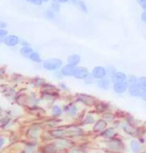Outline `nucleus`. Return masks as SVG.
<instances>
[{
	"instance_id": "f257e3e1",
	"label": "nucleus",
	"mask_w": 146,
	"mask_h": 153,
	"mask_svg": "<svg viewBox=\"0 0 146 153\" xmlns=\"http://www.w3.org/2000/svg\"><path fill=\"white\" fill-rule=\"evenodd\" d=\"M106 148L112 153H123L126 150V145L121 138L116 136L106 141Z\"/></svg>"
},
{
	"instance_id": "f03ea898",
	"label": "nucleus",
	"mask_w": 146,
	"mask_h": 153,
	"mask_svg": "<svg viewBox=\"0 0 146 153\" xmlns=\"http://www.w3.org/2000/svg\"><path fill=\"white\" fill-rule=\"evenodd\" d=\"M74 99H75L76 103L87 106V107H91V106L93 107L95 103L98 101L95 96L87 93H76L75 96H74Z\"/></svg>"
},
{
	"instance_id": "7ed1b4c3",
	"label": "nucleus",
	"mask_w": 146,
	"mask_h": 153,
	"mask_svg": "<svg viewBox=\"0 0 146 153\" xmlns=\"http://www.w3.org/2000/svg\"><path fill=\"white\" fill-rule=\"evenodd\" d=\"M42 66L45 70L55 72L61 69V67L63 66V62L59 58H48L42 62Z\"/></svg>"
},
{
	"instance_id": "20e7f679",
	"label": "nucleus",
	"mask_w": 146,
	"mask_h": 153,
	"mask_svg": "<svg viewBox=\"0 0 146 153\" xmlns=\"http://www.w3.org/2000/svg\"><path fill=\"white\" fill-rule=\"evenodd\" d=\"M65 131H66V137L67 138H79L84 136V130L82 129L81 126L79 125H68L64 126Z\"/></svg>"
},
{
	"instance_id": "39448f33",
	"label": "nucleus",
	"mask_w": 146,
	"mask_h": 153,
	"mask_svg": "<svg viewBox=\"0 0 146 153\" xmlns=\"http://www.w3.org/2000/svg\"><path fill=\"white\" fill-rule=\"evenodd\" d=\"M63 111L64 114H66L68 117L76 118L80 112V107L75 101H74V102H69L67 104H65L63 106Z\"/></svg>"
},
{
	"instance_id": "423d86ee",
	"label": "nucleus",
	"mask_w": 146,
	"mask_h": 153,
	"mask_svg": "<svg viewBox=\"0 0 146 153\" xmlns=\"http://www.w3.org/2000/svg\"><path fill=\"white\" fill-rule=\"evenodd\" d=\"M40 94H44V95H49V96H52L54 98H57L60 95V90L58 87L51 83L46 82L44 84L43 87L40 90Z\"/></svg>"
},
{
	"instance_id": "0eeeda50",
	"label": "nucleus",
	"mask_w": 146,
	"mask_h": 153,
	"mask_svg": "<svg viewBox=\"0 0 146 153\" xmlns=\"http://www.w3.org/2000/svg\"><path fill=\"white\" fill-rule=\"evenodd\" d=\"M54 144L56 145L57 149L59 152H63V151H68L71 147H72V141L70 138L64 137V138H60V139H55L53 140Z\"/></svg>"
},
{
	"instance_id": "6e6552de",
	"label": "nucleus",
	"mask_w": 146,
	"mask_h": 153,
	"mask_svg": "<svg viewBox=\"0 0 146 153\" xmlns=\"http://www.w3.org/2000/svg\"><path fill=\"white\" fill-rule=\"evenodd\" d=\"M91 76L93 77L94 79L96 80H100V79H103V78H106L107 77V71H106V67L104 66H95L92 71H91Z\"/></svg>"
},
{
	"instance_id": "1a4fd4ad",
	"label": "nucleus",
	"mask_w": 146,
	"mask_h": 153,
	"mask_svg": "<svg viewBox=\"0 0 146 153\" xmlns=\"http://www.w3.org/2000/svg\"><path fill=\"white\" fill-rule=\"evenodd\" d=\"M89 75H90V72L86 67H84V66H77V67H75L73 78H75L77 80H83V81H84Z\"/></svg>"
},
{
	"instance_id": "9d476101",
	"label": "nucleus",
	"mask_w": 146,
	"mask_h": 153,
	"mask_svg": "<svg viewBox=\"0 0 146 153\" xmlns=\"http://www.w3.org/2000/svg\"><path fill=\"white\" fill-rule=\"evenodd\" d=\"M94 108V112L97 114H103L107 111H110L111 105L110 103L106 102V101H97L95 103V105L93 106Z\"/></svg>"
},
{
	"instance_id": "9b49d317",
	"label": "nucleus",
	"mask_w": 146,
	"mask_h": 153,
	"mask_svg": "<svg viewBox=\"0 0 146 153\" xmlns=\"http://www.w3.org/2000/svg\"><path fill=\"white\" fill-rule=\"evenodd\" d=\"M41 127L40 126H36L35 124L31 125L28 130L26 132V136L28 137L29 140H37L39 138V136L41 134Z\"/></svg>"
},
{
	"instance_id": "f8f14e48",
	"label": "nucleus",
	"mask_w": 146,
	"mask_h": 153,
	"mask_svg": "<svg viewBox=\"0 0 146 153\" xmlns=\"http://www.w3.org/2000/svg\"><path fill=\"white\" fill-rule=\"evenodd\" d=\"M48 134L51 139H60V138H64L66 137V131H65V128L63 126L57 127V128L54 129H50L48 131Z\"/></svg>"
},
{
	"instance_id": "ddd939ff",
	"label": "nucleus",
	"mask_w": 146,
	"mask_h": 153,
	"mask_svg": "<svg viewBox=\"0 0 146 153\" xmlns=\"http://www.w3.org/2000/svg\"><path fill=\"white\" fill-rule=\"evenodd\" d=\"M99 136L104 140H110V139H113L114 137L117 136V129L115 128L114 126H109L107 127L106 129H104L101 133L99 134Z\"/></svg>"
},
{
	"instance_id": "4468645a",
	"label": "nucleus",
	"mask_w": 146,
	"mask_h": 153,
	"mask_svg": "<svg viewBox=\"0 0 146 153\" xmlns=\"http://www.w3.org/2000/svg\"><path fill=\"white\" fill-rule=\"evenodd\" d=\"M144 145L137 139V138H132L129 141V149L132 153H142Z\"/></svg>"
},
{
	"instance_id": "2eb2a0df",
	"label": "nucleus",
	"mask_w": 146,
	"mask_h": 153,
	"mask_svg": "<svg viewBox=\"0 0 146 153\" xmlns=\"http://www.w3.org/2000/svg\"><path fill=\"white\" fill-rule=\"evenodd\" d=\"M112 90L114 91V93H116L118 95H122V94L126 93L127 90H128L127 81L112 83Z\"/></svg>"
},
{
	"instance_id": "dca6fc26",
	"label": "nucleus",
	"mask_w": 146,
	"mask_h": 153,
	"mask_svg": "<svg viewBox=\"0 0 146 153\" xmlns=\"http://www.w3.org/2000/svg\"><path fill=\"white\" fill-rule=\"evenodd\" d=\"M107 127H108V123L104 119H102V118H99V119H97L95 121V123L92 125V131L94 133L100 134L104 129H106Z\"/></svg>"
},
{
	"instance_id": "f3484780",
	"label": "nucleus",
	"mask_w": 146,
	"mask_h": 153,
	"mask_svg": "<svg viewBox=\"0 0 146 153\" xmlns=\"http://www.w3.org/2000/svg\"><path fill=\"white\" fill-rule=\"evenodd\" d=\"M95 84L97 86V88L103 91H107V90H109L110 88H112V82H111V79L109 77L97 80Z\"/></svg>"
},
{
	"instance_id": "a211bd4d",
	"label": "nucleus",
	"mask_w": 146,
	"mask_h": 153,
	"mask_svg": "<svg viewBox=\"0 0 146 153\" xmlns=\"http://www.w3.org/2000/svg\"><path fill=\"white\" fill-rule=\"evenodd\" d=\"M50 113L53 118H60L64 114L63 107L61 105L57 104V103H53L50 108Z\"/></svg>"
},
{
	"instance_id": "6ab92c4d",
	"label": "nucleus",
	"mask_w": 146,
	"mask_h": 153,
	"mask_svg": "<svg viewBox=\"0 0 146 153\" xmlns=\"http://www.w3.org/2000/svg\"><path fill=\"white\" fill-rule=\"evenodd\" d=\"M127 78H128V75L126 73H124V72H122V71H118V70H117L115 73L110 77L111 82L112 83L125 82V81H127Z\"/></svg>"
},
{
	"instance_id": "aec40b11",
	"label": "nucleus",
	"mask_w": 146,
	"mask_h": 153,
	"mask_svg": "<svg viewBox=\"0 0 146 153\" xmlns=\"http://www.w3.org/2000/svg\"><path fill=\"white\" fill-rule=\"evenodd\" d=\"M127 93L129 96L134 97V98H140L142 94V90L139 88V86L135 84V85H129L128 86V90Z\"/></svg>"
},
{
	"instance_id": "412c9836",
	"label": "nucleus",
	"mask_w": 146,
	"mask_h": 153,
	"mask_svg": "<svg viewBox=\"0 0 146 153\" xmlns=\"http://www.w3.org/2000/svg\"><path fill=\"white\" fill-rule=\"evenodd\" d=\"M62 120L61 118H53V117H51L49 118V119H47V120H45V126L48 127V128H50V129H54V128H57V127H60L61 125L60 124L62 123Z\"/></svg>"
},
{
	"instance_id": "4be33fe9",
	"label": "nucleus",
	"mask_w": 146,
	"mask_h": 153,
	"mask_svg": "<svg viewBox=\"0 0 146 153\" xmlns=\"http://www.w3.org/2000/svg\"><path fill=\"white\" fill-rule=\"evenodd\" d=\"M18 43H20V39H19V37L16 35L10 34V35H7L6 37H4V44L9 46V47H14V46H16Z\"/></svg>"
},
{
	"instance_id": "5701e85b",
	"label": "nucleus",
	"mask_w": 146,
	"mask_h": 153,
	"mask_svg": "<svg viewBox=\"0 0 146 153\" xmlns=\"http://www.w3.org/2000/svg\"><path fill=\"white\" fill-rule=\"evenodd\" d=\"M74 71H75V67L70 64L63 65L60 69V72L63 75V77H73Z\"/></svg>"
},
{
	"instance_id": "b1692460",
	"label": "nucleus",
	"mask_w": 146,
	"mask_h": 153,
	"mask_svg": "<svg viewBox=\"0 0 146 153\" xmlns=\"http://www.w3.org/2000/svg\"><path fill=\"white\" fill-rule=\"evenodd\" d=\"M43 153H58V149H57L56 145L54 144V142H48L45 143L41 148V151Z\"/></svg>"
},
{
	"instance_id": "393cba45",
	"label": "nucleus",
	"mask_w": 146,
	"mask_h": 153,
	"mask_svg": "<svg viewBox=\"0 0 146 153\" xmlns=\"http://www.w3.org/2000/svg\"><path fill=\"white\" fill-rule=\"evenodd\" d=\"M80 61H81V57H80L79 54H71V55L68 56L67 58V64H70L74 66V67H77L79 65Z\"/></svg>"
},
{
	"instance_id": "a878e982",
	"label": "nucleus",
	"mask_w": 146,
	"mask_h": 153,
	"mask_svg": "<svg viewBox=\"0 0 146 153\" xmlns=\"http://www.w3.org/2000/svg\"><path fill=\"white\" fill-rule=\"evenodd\" d=\"M3 95L7 98V99H9V100H15L18 94H17L16 90L13 87H7L3 91Z\"/></svg>"
},
{
	"instance_id": "bb28decb",
	"label": "nucleus",
	"mask_w": 146,
	"mask_h": 153,
	"mask_svg": "<svg viewBox=\"0 0 146 153\" xmlns=\"http://www.w3.org/2000/svg\"><path fill=\"white\" fill-rule=\"evenodd\" d=\"M96 121L95 116L92 113H86L85 116L82 118V125H93Z\"/></svg>"
},
{
	"instance_id": "cd10ccee",
	"label": "nucleus",
	"mask_w": 146,
	"mask_h": 153,
	"mask_svg": "<svg viewBox=\"0 0 146 153\" xmlns=\"http://www.w3.org/2000/svg\"><path fill=\"white\" fill-rule=\"evenodd\" d=\"M101 118L104 119L107 123H114V121L116 120V115L111 111H107L105 113L101 115Z\"/></svg>"
},
{
	"instance_id": "c85d7f7f",
	"label": "nucleus",
	"mask_w": 146,
	"mask_h": 153,
	"mask_svg": "<svg viewBox=\"0 0 146 153\" xmlns=\"http://www.w3.org/2000/svg\"><path fill=\"white\" fill-rule=\"evenodd\" d=\"M33 49L31 46H22L21 48H20V50H19V52L20 54H21L23 57H26V58H29V56L32 54L33 52Z\"/></svg>"
},
{
	"instance_id": "c756f323",
	"label": "nucleus",
	"mask_w": 146,
	"mask_h": 153,
	"mask_svg": "<svg viewBox=\"0 0 146 153\" xmlns=\"http://www.w3.org/2000/svg\"><path fill=\"white\" fill-rule=\"evenodd\" d=\"M46 83V81L42 78V77H34V78L32 79V84L34 87H36V88H40L41 89L42 87L44 86V84Z\"/></svg>"
},
{
	"instance_id": "7c9ffc66",
	"label": "nucleus",
	"mask_w": 146,
	"mask_h": 153,
	"mask_svg": "<svg viewBox=\"0 0 146 153\" xmlns=\"http://www.w3.org/2000/svg\"><path fill=\"white\" fill-rule=\"evenodd\" d=\"M11 121H12V118L10 116H7V115L1 116L0 117V128H6L11 123Z\"/></svg>"
},
{
	"instance_id": "2f4dec72",
	"label": "nucleus",
	"mask_w": 146,
	"mask_h": 153,
	"mask_svg": "<svg viewBox=\"0 0 146 153\" xmlns=\"http://www.w3.org/2000/svg\"><path fill=\"white\" fill-rule=\"evenodd\" d=\"M29 59L34 63H42V62H43V61H42V59H41L40 54L38 52H36V51H33L32 54L29 56Z\"/></svg>"
},
{
	"instance_id": "473e14b6",
	"label": "nucleus",
	"mask_w": 146,
	"mask_h": 153,
	"mask_svg": "<svg viewBox=\"0 0 146 153\" xmlns=\"http://www.w3.org/2000/svg\"><path fill=\"white\" fill-rule=\"evenodd\" d=\"M137 85L142 91H146V76H140L138 77V82Z\"/></svg>"
},
{
	"instance_id": "72a5a7b5",
	"label": "nucleus",
	"mask_w": 146,
	"mask_h": 153,
	"mask_svg": "<svg viewBox=\"0 0 146 153\" xmlns=\"http://www.w3.org/2000/svg\"><path fill=\"white\" fill-rule=\"evenodd\" d=\"M138 82V76L134 74H131V75H128V78H127V84L128 86L129 85H135L137 84Z\"/></svg>"
},
{
	"instance_id": "f704fd0d",
	"label": "nucleus",
	"mask_w": 146,
	"mask_h": 153,
	"mask_svg": "<svg viewBox=\"0 0 146 153\" xmlns=\"http://www.w3.org/2000/svg\"><path fill=\"white\" fill-rule=\"evenodd\" d=\"M67 153H86L84 149L81 148V147H75V146H72L71 148L68 150Z\"/></svg>"
},
{
	"instance_id": "c9c22d12",
	"label": "nucleus",
	"mask_w": 146,
	"mask_h": 153,
	"mask_svg": "<svg viewBox=\"0 0 146 153\" xmlns=\"http://www.w3.org/2000/svg\"><path fill=\"white\" fill-rule=\"evenodd\" d=\"M106 71H107V77L110 78V77L117 71V69L114 67L113 65H108V66H106Z\"/></svg>"
},
{
	"instance_id": "e433bc0d",
	"label": "nucleus",
	"mask_w": 146,
	"mask_h": 153,
	"mask_svg": "<svg viewBox=\"0 0 146 153\" xmlns=\"http://www.w3.org/2000/svg\"><path fill=\"white\" fill-rule=\"evenodd\" d=\"M22 153H37L36 152V149L35 147H32V146H26L23 149H22Z\"/></svg>"
},
{
	"instance_id": "4c0bfd02",
	"label": "nucleus",
	"mask_w": 146,
	"mask_h": 153,
	"mask_svg": "<svg viewBox=\"0 0 146 153\" xmlns=\"http://www.w3.org/2000/svg\"><path fill=\"white\" fill-rule=\"evenodd\" d=\"M58 89L60 91H63V92H68L69 91V87L67 86L66 83L64 82H60L58 84Z\"/></svg>"
},
{
	"instance_id": "58836bf2",
	"label": "nucleus",
	"mask_w": 146,
	"mask_h": 153,
	"mask_svg": "<svg viewBox=\"0 0 146 153\" xmlns=\"http://www.w3.org/2000/svg\"><path fill=\"white\" fill-rule=\"evenodd\" d=\"M84 83L86 85H93V84H95V83H96V80L94 79L93 77L91 76V74H90L89 76H88L87 78L84 80Z\"/></svg>"
},
{
	"instance_id": "ea45409f",
	"label": "nucleus",
	"mask_w": 146,
	"mask_h": 153,
	"mask_svg": "<svg viewBox=\"0 0 146 153\" xmlns=\"http://www.w3.org/2000/svg\"><path fill=\"white\" fill-rule=\"evenodd\" d=\"M7 143V139L6 137L4 136H0V151H1L2 149H3V147L6 145Z\"/></svg>"
},
{
	"instance_id": "a19ab883",
	"label": "nucleus",
	"mask_w": 146,
	"mask_h": 153,
	"mask_svg": "<svg viewBox=\"0 0 146 153\" xmlns=\"http://www.w3.org/2000/svg\"><path fill=\"white\" fill-rule=\"evenodd\" d=\"M136 1L139 4V6L142 8V10L146 11V0H136Z\"/></svg>"
},
{
	"instance_id": "79ce46f5",
	"label": "nucleus",
	"mask_w": 146,
	"mask_h": 153,
	"mask_svg": "<svg viewBox=\"0 0 146 153\" xmlns=\"http://www.w3.org/2000/svg\"><path fill=\"white\" fill-rule=\"evenodd\" d=\"M78 5H79V7H80V9H81L83 12H85V13H87V11H88V9H87V6L85 5V3L83 1H79L78 2Z\"/></svg>"
},
{
	"instance_id": "37998d69",
	"label": "nucleus",
	"mask_w": 146,
	"mask_h": 153,
	"mask_svg": "<svg viewBox=\"0 0 146 153\" xmlns=\"http://www.w3.org/2000/svg\"><path fill=\"white\" fill-rule=\"evenodd\" d=\"M53 77H54L55 79L60 80V79L63 78V75L61 74V72H60V70H57V71H55V72H53Z\"/></svg>"
},
{
	"instance_id": "c03bdc74",
	"label": "nucleus",
	"mask_w": 146,
	"mask_h": 153,
	"mask_svg": "<svg viewBox=\"0 0 146 153\" xmlns=\"http://www.w3.org/2000/svg\"><path fill=\"white\" fill-rule=\"evenodd\" d=\"M46 17L49 19H53L55 17V12L53 10H48L46 11Z\"/></svg>"
},
{
	"instance_id": "a18cd8bd",
	"label": "nucleus",
	"mask_w": 146,
	"mask_h": 153,
	"mask_svg": "<svg viewBox=\"0 0 146 153\" xmlns=\"http://www.w3.org/2000/svg\"><path fill=\"white\" fill-rule=\"evenodd\" d=\"M59 9H60L59 4L58 3H55V2H54V3L52 4V10L54 11V12H58Z\"/></svg>"
},
{
	"instance_id": "49530a36",
	"label": "nucleus",
	"mask_w": 146,
	"mask_h": 153,
	"mask_svg": "<svg viewBox=\"0 0 146 153\" xmlns=\"http://www.w3.org/2000/svg\"><path fill=\"white\" fill-rule=\"evenodd\" d=\"M140 18H141V21L146 24V11H142L141 15H140Z\"/></svg>"
},
{
	"instance_id": "de8ad7c7",
	"label": "nucleus",
	"mask_w": 146,
	"mask_h": 153,
	"mask_svg": "<svg viewBox=\"0 0 146 153\" xmlns=\"http://www.w3.org/2000/svg\"><path fill=\"white\" fill-rule=\"evenodd\" d=\"M8 35L7 34V30L5 29H1L0 28V37H2V38H4V37H6Z\"/></svg>"
},
{
	"instance_id": "09e8293b",
	"label": "nucleus",
	"mask_w": 146,
	"mask_h": 153,
	"mask_svg": "<svg viewBox=\"0 0 146 153\" xmlns=\"http://www.w3.org/2000/svg\"><path fill=\"white\" fill-rule=\"evenodd\" d=\"M27 1L31 2L33 4H36V5H41L42 4V0H27Z\"/></svg>"
},
{
	"instance_id": "8fccbe9b",
	"label": "nucleus",
	"mask_w": 146,
	"mask_h": 153,
	"mask_svg": "<svg viewBox=\"0 0 146 153\" xmlns=\"http://www.w3.org/2000/svg\"><path fill=\"white\" fill-rule=\"evenodd\" d=\"M140 98H141L143 101H146V91H142V94H141V96H140Z\"/></svg>"
},
{
	"instance_id": "3c124183",
	"label": "nucleus",
	"mask_w": 146,
	"mask_h": 153,
	"mask_svg": "<svg viewBox=\"0 0 146 153\" xmlns=\"http://www.w3.org/2000/svg\"><path fill=\"white\" fill-rule=\"evenodd\" d=\"M5 27H6V23L3 21H0V28L1 29H5Z\"/></svg>"
},
{
	"instance_id": "603ef678",
	"label": "nucleus",
	"mask_w": 146,
	"mask_h": 153,
	"mask_svg": "<svg viewBox=\"0 0 146 153\" xmlns=\"http://www.w3.org/2000/svg\"><path fill=\"white\" fill-rule=\"evenodd\" d=\"M20 43H21V45H22V46H30V45H29V43L26 42L25 40H22V41H20Z\"/></svg>"
},
{
	"instance_id": "864d4df0",
	"label": "nucleus",
	"mask_w": 146,
	"mask_h": 153,
	"mask_svg": "<svg viewBox=\"0 0 146 153\" xmlns=\"http://www.w3.org/2000/svg\"><path fill=\"white\" fill-rule=\"evenodd\" d=\"M1 43H4V38H2V37H0V44Z\"/></svg>"
},
{
	"instance_id": "5fc2aeb1",
	"label": "nucleus",
	"mask_w": 146,
	"mask_h": 153,
	"mask_svg": "<svg viewBox=\"0 0 146 153\" xmlns=\"http://www.w3.org/2000/svg\"><path fill=\"white\" fill-rule=\"evenodd\" d=\"M58 2H67L68 0H57Z\"/></svg>"
},
{
	"instance_id": "6e6d98bb",
	"label": "nucleus",
	"mask_w": 146,
	"mask_h": 153,
	"mask_svg": "<svg viewBox=\"0 0 146 153\" xmlns=\"http://www.w3.org/2000/svg\"><path fill=\"white\" fill-rule=\"evenodd\" d=\"M2 74H4V70H2V71H0V75H2Z\"/></svg>"
},
{
	"instance_id": "4d7b16f0",
	"label": "nucleus",
	"mask_w": 146,
	"mask_h": 153,
	"mask_svg": "<svg viewBox=\"0 0 146 153\" xmlns=\"http://www.w3.org/2000/svg\"><path fill=\"white\" fill-rule=\"evenodd\" d=\"M48 0H42V2H47Z\"/></svg>"
},
{
	"instance_id": "13d9d810",
	"label": "nucleus",
	"mask_w": 146,
	"mask_h": 153,
	"mask_svg": "<svg viewBox=\"0 0 146 153\" xmlns=\"http://www.w3.org/2000/svg\"><path fill=\"white\" fill-rule=\"evenodd\" d=\"M144 137H145V144H146V134H145V136H144Z\"/></svg>"
},
{
	"instance_id": "bf43d9fd",
	"label": "nucleus",
	"mask_w": 146,
	"mask_h": 153,
	"mask_svg": "<svg viewBox=\"0 0 146 153\" xmlns=\"http://www.w3.org/2000/svg\"><path fill=\"white\" fill-rule=\"evenodd\" d=\"M37 153H43V152H37Z\"/></svg>"
},
{
	"instance_id": "052dcab7",
	"label": "nucleus",
	"mask_w": 146,
	"mask_h": 153,
	"mask_svg": "<svg viewBox=\"0 0 146 153\" xmlns=\"http://www.w3.org/2000/svg\"><path fill=\"white\" fill-rule=\"evenodd\" d=\"M53 1H57V0H53Z\"/></svg>"
}]
</instances>
